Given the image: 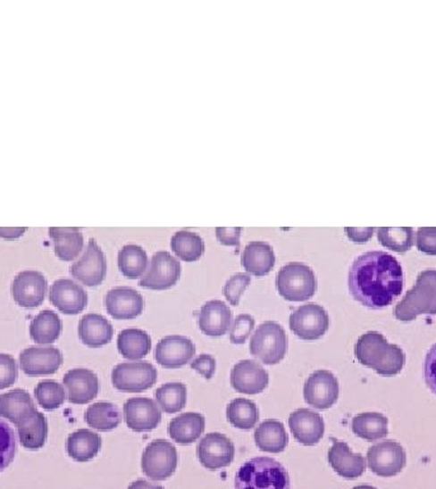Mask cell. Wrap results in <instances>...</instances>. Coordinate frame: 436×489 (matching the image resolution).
Instances as JSON below:
<instances>
[{
	"instance_id": "cell-1",
	"label": "cell",
	"mask_w": 436,
	"mask_h": 489,
	"mask_svg": "<svg viewBox=\"0 0 436 489\" xmlns=\"http://www.w3.org/2000/svg\"><path fill=\"white\" fill-rule=\"evenodd\" d=\"M405 277L401 262L384 252L361 253L348 273L351 296L372 310L385 309L401 296Z\"/></svg>"
},
{
	"instance_id": "cell-2",
	"label": "cell",
	"mask_w": 436,
	"mask_h": 489,
	"mask_svg": "<svg viewBox=\"0 0 436 489\" xmlns=\"http://www.w3.org/2000/svg\"><path fill=\"white\" fill-rule=\"evenodd\" d=\"M355 354L361 365L382 376H396L402 371L406 354L401 347L390 344L381 333L367 332L358 338Z\"/></svg>"
},
{
	"instance_id": "cell-3",
	"label": "cell",
	"mask_w": 436,
	"mask_h": 489,
	"mask_svg": "<svg viewBox=\"0 0 436 489\" xmlns=\"http://www.w3.org/2000/svg\"><path fill=\"white\" fill-rule=\"evenodd\" d=\"M235 489H291L288 470L274 459L253 458L239 469Z\"/></svg>"
},
{
	"instance_id": "cell-4",
	"label": "cell",
	"mask_w": 436,
	"mask_h": 489,
	"mask_svg": "<svg viewBox=\"0 0 436 489\" xmlns=\"http://www.w3.org/2000/svg\"><path fill=\"white\" fill-rule=\"evenodd\" d=\"M394 318L414 321L420 315H436V270L421 271L414 287L394 307Z\"/></svg>"
},
{
	"instance_id": "cell-5",
	"label": "cell",
	"mask_w": 436,
	"mask_h": 489,
	"mask_svg": "<svg viewBox=\"0 0 436 489\" xmlns=\"http://www.w3.org/2000/svg\"><path fill=\"white\" fill-rule=\"evenodd\" d=\"M316 286L314 270L304 262H289L276 277L280 296L291 303H303L314 296Z\"/></svg>"
},
{
	"instance_id": "cell-6",
	"label": "cell",
	"mask_w": 436,
	"mask_h": 489,
	"mask_svg": "<svg viewBox=\"0 0 436 489\" xmlns=\"http://www.w3.org/2000/svg\"><path fill=\"white\" fill-rule=\"evenodd\" d=\"M289 339L285 329L276 321L259 325L250 339V353L264 365H277L288 353Z\"/></svg>"
},
{
	"instance_id": "cell-7",
	"label": "cell",
	"mask_w": 436,
	"mask_h": 489,
	"mask_svg": "<svg viewBox=\"0 0 436 489\" xmlns=\"http://www.w3.org/2000/svg\"><path fill=\"white\" fill-rule=\"evenodd\" d=\"M178 452L166 440H155L142 455V472L152 481H166L178 468Z\"/></svg>"
},
{
	"instance_id": "cell-8",
	"label": "cell",
	"mask_w": 436,
	"mask_h": 489,
	"mask_svg": "<svg viewBox=\"0 0 436 489\" xmlns=\"http://www.w3.org/2000/svg\"><path fill=\"white\" fill-rule=\"evenodd\" d=\"M289 329L303 341H318L330 329V316L323 307L306 303L289 316Z\"/></svg>"
},
{
	"instance_id": "cell-9",
	"label": "cell",
	"mask_w": 436,
	"mask_h": 489,
	"mask_svg": "<svg viewBox=\"0 0 436 489\" xmlns=\"http://www.w3.org/2000/svg\"><path fill=\"white\" fill-rule=\"evenodd\" d=\"M112 381L119 392H146L156 384L157 369L148 362L121 363L113 367Z\"/></svg>"
},
{
	"instance_id": "cell-10",
	"label": "cell",
	"mask_w": 436,
	"mask_h": 489,
	"mask_svg": "<svg viewBox=\"0 0 436 489\" xmlns=\"http://www.w3.org/2000/svg\"><path fill=\"white\" fill-rule=\"evenodd\" d=\"M407 456L401 443L387 440L370 447L367 452V465L376 476L383 478L396 477L406 467Z\"/></svg>"
},
{
	"instance_id": "cell-11",
	"label": "cell",
	"mask_w": 436,
	"mask_h": 489,
	"mask_svg": "<svg viewBox=\"0 0 436 489\" xmlns=\"http://www.w3.org/2000/svg\"><path fill=\"white\" fill-rule=\"evenodd\" d=\"M181 265L174 256L166 252H158L152 256L147 274L139 280L143 288L165 291L174 287L180 279Z\"/></svg>"
},
{
	"instance_id": "cell-12",
	"label": "cell",
	"mask_w": 436,
	"mask_h": 489,
	"mask_svg": "<svg viewBox=\"0 0 436 489\" xmlns=\"http://www.w3.org/2000/svg\"><path fill=\"white\" fill-rule=\"evenodd\" d=\"M339 380L331 371H315L307 377L304 385V399L306 404L315 410H330L339 401Z\"/></svg>"
},
{
	"instance_id": "cell-13",
	"label": "cell",
	"mask_w": 436,
	"mask_h": 489,
	"mask_svg": "<svg viewBox=\"0 0 436 489\" xmlns=\"http://www.w3.org/2000/svg\"><path fill=\"white\" fill-rule=\"evenodd\" d=\"M197 455L208 470L222 469L234 461L235 446L225 435L212 432L199 441Z\"/></svg>"
},
{
	"instance_id": "cell-14",
	"label": "cell",
	"mask_w": 436,
	"mask_h": 489,
	"mask_svg": "<svg viewBox=\"0 0 436 489\" xmlns=\"http://www.w3.org/2000/svg\"><path fill=\"white\" fill-rule=\"evenodd\" d=\"M47 280L43 273L25 270L18 273L12 283V296L14 303L25 309H36L46 296Z\"/></svg>"
},
{
	"instance_id": "cell-15",
	"label": "cell",
	"mask_w": 436,
	"mask_h": 489,
	"mask_svg": "<svg viewBox=\"0 0 436 489\" xmlns=\"http://www.w3.org/2000/svg\"><path fill=\"white\" fill-rule=\"evenodd\" d=\"M106 270L105 255L94 238L89 240L82 258L71 267V277L88 287L100 286L105 279Z\"/></svg>"
},
{
	"instance_id": "cell-16",
	"label": "cell",
	"mask_w": 436,
	"mask_h": 489,
	"mask_svg": "<svg viewBox=\"0 0 436 489\" xmlns=\"http://www.w3.org/2000/svg\"><path fill=\"white\" fill-rule=\"evenodd\" d=\"M49 298L53 306L64 315H79L88 303V296L85 289L73 280L67 278L58 279L53 283Z\"/></svg>"
},
{
	"instance_id": "cell-17",
	"label": "cell",
	"mask_w": 436,
	"mask_h": 489,
	"mask_svg": "<svg viewBox=\"0 0 436 489\" xmlns=\"http://www.w3.org/2000/svg\"><path fill=\"white\" fill-rule=\"evenodd\" d=\"M62 365V352L55 347L26 348L20 356L21 369L29 376L53 375Z\"/></svg>"
},
{
	"instance_id": "cell-18",
	"label": "cell",
	"mask_w": 436,
	"mask_h": 489,
	"mask_svg": "<svg viewBox=\"0 0 436 489\" xmlns=\"http://www.w3.org/2000/svg\"><path fill=\"white\" fill-rule=\"evenodd\" d=\"M268 384H270L268 372L256 361H240L232 369L231 385L235 392L256 395L264 392Z\"/></svg>"
},
{
	"instance_id": "cell-19",
	"label": "cell",
	"mask_w": 436,
	"mask_h": 489,
	"mask_svg": "<svg viewBox=\"0 0 436 489\" xmlns=\"http://www.w3.org/2000/svg\"><path fill=\"white\" fill-rule=\"evenodd\" d=\"M196 354V345L189 338L170 336L161 339L155 350V360L166 369H180Z\"/></svg>"
},
{
	"instance_id": "cell-20",
	"label": "cell",
	"mask_w": 436,
	"mask_h": 489,
	"mask_svg": "<svg viewBox=\"0 0 436 489\" xmlns=\"http://www.w3.org/2000/svg\"><path fill=\"white\" fill-rule=\"evenodd\" d=\"M124 419L131 431L148 432L157 428L163 414L152 399L131 398L124 404Z\"/></svg>"
},
{
	"instance_id": "cell-21",
	"label": "cell",
	"mask_w": 436,
	"mask_h": 489,
	"mask_svg": "<svg viewBox=\"0 0 436 489\" xmlns=\"http://www.w3.org/2000/svg\"><path fill=\"white\" fill-rule=\"evenodd\" d=\"M107 314L116 320H131L145 309V300L136 289L116 287L110 289L105 296Z\"/></svg>"
},
{
	"instance_id": "cell-22",
	"label": "cell",
	"mask_w": 436,
	"mask_h": 489,
	"mask_svg": "<svg viewBox=\"0 0 436 489\" xmlns=\"http://www.w3.org/2000/svg\"><path fill=\"white\" fill-rule=\"evenodd\" d=\"M292 436L304 446H314L324 436V420L310 410H298L289 414Z\"/></svg>"
},
{
	"instance_id": "cell-23",
	"label": "cell",
	"mask_w": 436,
	"mask_h": 489,
	"mask_svg": "<svg viewBox=\"0 0 436 489\" xmlns=\"http://www.w3.org/2000/svg\"><path fill=\"white\" fill-rule=\"evenodd\" d=\"M63 384L68 390V401L71 404H88L96 398L100 383L95 372L88 369H73L63 377Z\"/></svg>"
},
{
	"instance_id": "cell-24",
	"label": "cell",
	"mask_w": 436,
	"mask_h": 489,
	"mask_svg": "<svg viewBox=\"0 0 436 489\" xmlns=\"http://www.w3.org/2000/svg\"><path fill=\"white\" fill-rule=\"evenodd\" d=\"M328 463L331 469L346 479H356L366 469L365 459L361 454H354L348 443L334 440L328 452Z\"/></svg>"
},
{
	"instance_id": "cell-25",
	"label": "cell",
	"mask_w": 436,
	"mask_h": 489,
	"mask_svg": "<svg viewBox=\"0 0 436 489\" xmlns=\"http://www.w3.org/2000/svg\"><path fill=\"white\" fill-rule=\"evenodd\" d=\"M231 310L220 300L208 301L199 311V327L203 334L212 338L225 336L231 327Z\"/></svg>"
},
{
	"instance_id": "cell-26",
	"label": "cell",
	"mask_w": 436,
	"mask_h": 489,
	"mask_svg": "<svg viewBox=\"0 0 436 489\" xmlns=\"http://www.w3.org/2000/svg\"><path fill=\"white\" fill-rule=\"evenodd\" d=\"M38 411L31 395L23 389H14L0 395V417L13 423L16 427L22 425Z\"/></svg>"
},
{
	"instance_id": "cell-27",
	"label": "cell",
	"mask_w": 436,
	"mask_h": 489,
	"mask_svg": "<svg viewBox=\"0 0 436 489\" xmlns=\"http://www.w3.org/2000/svg\"><path fill=\"white\" fill-rule=\"evenodd\" d=\"M79 336L80 342L88 347L100 348L112 342L113 327L104 316L88 314L80 319Z\"/></svg>"
},
{
	"instance_id": "cell-28",
	"label": "cell",
	"mask_w": 436,
	"mask_h": 489,
	"mask_svg": "<svg viewBox=\"0 0 436 489\" xmlns=\"http://www.w3.org/2000/svg\"><path fill=\"white\" fill-rule=\"evenodd\" d=\"M276 255L270 244L254 241L245 247L241 264L245 271L256 277H264L273 269Z\"/></svg>"
},
{
	"instance_id": "cell-29",
	"label": "cell",
	"mask_w": 436,
	"mask_h": 489,
	"mask_svg": "<svg viewBox=\"0 0 436 489\" xmlns=\"http://www.w3.org/2000/svg\"><path fill=\"white\" fill-rule=\"evenodd\" d=\"M205 427V417L189 411V413L180 414L170 422L169 434L175 443L180 445H190L202 436Z\"/></svg>"
},
{
	"instance_id": "cell-30",
	"label": "cell",
	"mask_w": 436,
	"mask_h": 489,
	"mask_svg": "<svg viewBox=\"0 0 436 489\" xmlns=\"http://www.w3.org/2000/svg\"><path fill=\"white\" fill-rule=\"evenodd\" d=\"M254 440L259 450L272 454L282 452L289 445L288 432L280 420H264L254 432Z\"/></svg>"
},
{
	"instance_id": "cell-31",
	"label": "cell",
	"mask_w": 436,
	"mask_h": 489,
	"mask_svg": "<svg viewBox=\"0 0 436 489\" xmlns=\"http://www.w3.org/2000/svg\"><path fill=\"white\" fill-rule=\"evenodd\" d=\"M103 440L98 436L96 432L89 431V429H79L70 435L67 440V454L79 463H86L96 458L100 452Z\"/></svg>"
},
{
	"instance_id": "cell-32",
	"label": "cell",
	"mask_w": 436,
	"mask_h": 489,
	"mask_svg": "<svg viewBox=\"0 0 436 489\" xmlns=\"http://www.w3.org/2000/svg\"><path fill=\"white\" fill-rule=\"evenodd\" d=\"M50 237L54 241V252L63 261H71L83 249V235L77 228H52Z\"/></svg>"
},
{
	"instance_id": "cell-33",
	"label": "cell",
	"mask_w": 436,
	"mask_h": 489,
	"mask_svg": "<svg viewBox=\"0 0 436 489\" xmlns=\"http://www.w3.org/2000/svg\"><path fill=\"white\" fill-rule=\"evenodd\" d=\"M63 332L62 319L52 310H44L29 324V336L38 344H52Z\"/></svg>"
},
{
	"instance_id": "cell-34",
	"label": "cell",
	"mask_w": 436,
	"mask_h": 489,
	"mask_svg": "<svg viewBox=\"0 0 436 489\" xmlns=\"http://www.w3.org/2000/svg\"><path fill=\"white\" fill-rule=\"evenodd\" d=\"M151 336L145 330L125 329L119 334V353L127 360H142L151 352Z\"/></svg>"
},
{
	"instance_id": "cell-35",
	"label": "cell",
	"mask_w": 436,
	"mask_h": 489,
	"mask_svg": "<svg viewBox=\"0 0 436 489\" xmlns=\"http://www.w3.org/2000/svg\"><path fill=\"white\" fill-rule=\"evenodd\" d=\"M17 429L21 445L27 450L36 452L46 443L49 426H47V420L44 414L38 410L34 416L25 420L22 425L18 426Z\"/></svg>"
},
{
	"instance_id": "cell-36",
	"label": "cell",
	"mask_w": 436,
	"mask_h": 489,
	"mask_svg": "<svg viewBox=\"0 0 436 489\" xmlns=\"http://www.w3.org/2000/svg\"><path fill=\"white\" fill-rule=\"evenodd\" d=\"M352 431L366 441L381 440L388 436V419L376 411L357 414L352 419Z\"/></svg>"
},
{
	"instance_id": "cell-37",
	"label": "cell",
	"mask_w": 436,
	"mask_h": 489,
	"mask_svg": "<svg viewBox=\"0 0 436 489\" xmlns=\"http://www.w3.org/2000/svg\"><path fill=\"white\" fill-rule=\"evenodd\" d=\"M85 419L89 427L109 432L121 425L122 414L113 402H98L88 408Z\"/></svg>"
},
{
	"instance_id": "cell-38",
	"label": "cell",
	"mask_w": 436,
	"mask_h": 489,
	"mask_svg": "<svg viewBox=\"0 0 436 489\" xmlns=\"http://www.w3.org/2000/svg\"><path fill=\"white\" fill-rule=\"evenodd\" d=\"M119 269L127 278L137 279L147 269V253L138 244H125L118 255Z\"/></svg>"
},
{
	"instance_id": "cell-39",
	"label": "cell",
	"mask_w": 436,
	"mask_h": 489,
	"mask_svg": "<svg viewBox=\"0 0 436 489\" xmlns=\"http://www.w3.org/2000/svg\"><path fill=\"white\" fill-rule=\"evenodd\" d=\"M226 416L229 422L239 429H252L259 420V410L256 402L249 399H235L227 405Z\"/></svg>"
},
{
	"instance_id": "cell-40",
	"label": "cell",
	"mask_w": 436,
	"mask_h": 489,
	"mask_svg": "<svg viewBox=\"0 0 436 489\" xmlns=\"http://www.w3.org/2000/svg\"><path fill=\"white\" fill-rule=\"evenodd\" d=\"M172 249L181 261L194 262L205 253V243L194 232L179 231L172 237Z\"/></svg>"
},
{
	"instance_id": "cell-41",
	"label": "cell",
	"mask_w": 436,
	"mask_h": 489,
	"mask_svg": "<svg viewBox=\"0 0 436 489\" xmlns=\"http://www.w3.org/2000/svg\"><path fill=\"white\" fill-rule=\"evenodd\" d=\"M187 386L181 383H169L158 387L155 396L158 407L167 414L183 410L187 404Z\"/></svg>"
},
{
	"instance_id": "cell-42",
	"label": "cell",
	"mask_w": 436,
	"mask_h": 489,
	"mask_svg": "<svg viewBox=\"0 0 436 489\" xmlns=\"http://www.w3.org/2000/svg\"><path fill=\"white\" fill-rule=\"evenodd\" d=\"M379 243L396 253H407L414 246L411 228H382L378 229Z\"/></svg>"
},
{
	"instance_id": "cell-43",
	"label": "cell",
	"mask_w": 436,
	"mask_h": 489,
	"mask_svg": "<svg viewBox=\"0 0 436 489\" xmlns=\"http://www.w3.org/2000/svg\"><path fill=\"white\" fill-rule=\"evenodd\" d=\"M35 398L46 410H58L65 402L64 387L56 381L44 380L35 387Z\"/></svg>"
},
{
	"instance_id": "cell-44",
	"label": "cell",
	"mask_w": 436,
	"mask_h": 489,
	"mask_svg": "<svg viewBox=\"0 0 436 489\" xmlns=\"http://www.w3.org/2000/svg\"><path fill=\"white\" fill-rule=\"evenodd\" d=\"M17 452V438L5 420L0 419V473L13 461Z\"/></svg>"
},
{
	"instance_id": "cell-45",
	"label": "cell",
	"mask_w": 436,
	"mask_h": 489,
	"mask_svg": "<svg viewBox=\"0 0 436 489\" xmlns=\"http://www.w3.org/2000/svg\"><path fill=\"white\" fill-rule=\"evenodd\" d=\"M250 282H252V279H250L249 274H234L231 278L227 280L225 287H223V296L232 306H238L245 289L250 285Z\"/></svg>"
},
{
	"instance_id": "cell-46",
	"label": "cell",
	"mask_w": 436,
	"mask_h": 489,
	"mask_svg": "<svg viewBox=\"0 0 436 489\" xmlns=\"http://www.w3.org/2000/svg\"><path fill=\"white\" fill-rule=\"evenodd\" d=\"M256 321L250 315L236 316L234 324L230 327V341L232 344H244L252 334Z\"/></svg>"
},
{
	"instance_id": "cell-47",
	"label": "cell",
	"mask_w": 436,
	"mask_h": 489,
	"mask_svg": "<svg viewBox=\"0 0 436 489\" xmlns=\"http://www.w3.org/2000/svg\"><path fill=\"white\" fill-rule=\"evenodd\" d=\"M18 377L16 360L9 354L0 353V390L13 386Z\"/></svg>"
},
{
	"instance_id": "cell-48",
	"label": "cell",
	"mask_w": 436,
	"mask_h": 489,
	"mask_svg": "<svg viewBox=\"0 0 436 489\" xmlns=\"http://www.w3.org/2000/svg\"><path fill=\"white\" fill-rule=\"evenodd\" d=\"M416 246L421 253L436 255V228H421L416 235Z\"/></svg>"
},
{
	"instance_id": "cell-49",
	"label": "cell",
	"mask_w": 436,
	"mask_h": 489,
	"mask_svg": "<svg viewBox=\"0 0 436 489\" xmlns=\"http://www.w3.org/2000/svg\"><path fill=\"white\" fill-rule=\"evenodd\" d=\"M423 376H425V383L429 389L436 395V344L432 345L426 354Z\"/></svg>"
},
{
	"instance_id": "cell-50",
	"label": "cell",
	"mask_w": 436,
	"mask_h": 489,
	"mask_svg": "<svg viewBox=\"0 0 436 489\" xmlns=\"http://www.w3.org/2000/svg\"><path fill=\"white\" fill-rule=\"evenodd\" d=\"M194 371L201 374L205 380H211L214 377V371H216V360L210 354H201V356L197 357L193 361L192 365H190Z\"/></svg>"
},
{
	"instance_id": "cell-51",
	"label": "cell",
	"mask_w": 436,
	"mask_h": 489,
	"mask_svg": "<svg viewBox=\"0 0 436 489\" xmlns=\"http://www.w3.org/2000/svg\"><path fill=\"white\" fill-rule=\"evenodd\" d=\"M240 228H216L217 240L226 246H239L240 244Z\"/></svg>"
},
{
	"instance_id": "cell-52",
	"label": "cell",
	"mask_w": 436,
	"mask_h": 489,
	"mask_svg": "<svg viewBox=\"0 0 436 489\" xmlns=\"http://www.w3.org/2000/svg\"><path fill=\"white\" fill-rule=\"evenodd\" d=\"M346 234H348V237L349 240L354 241V243H366V241H369L370 238L373 237V234H374L375 228H345Z\"/></svg>"
},
{
	"instance_id": "cell-53",
	"label": "cell",
	"mask_w": 436,
	"mask_h": 489,
	"mask_svg": "<svg viewBox=\"0 0 436 489\" xmlns=\"http://www.w3.org/2000/svg\"><path fill=\"white\" fill-rule=\"evenodd\" d=\"M26 231V228H0V237L5 238V240H16V238L23 236Z\"/></svg>"
},
{
	"instance_id": "cell-54",
	"label": "cell",
	"mask_w": 436,
	"mask_h": 489,
	"mask_svg": "<svg viewBox=\"0 0 436 489\" xmlns=\"http://www.w3.org/2000/svg\"><path fill=\"white\" fill-rule=\"evenodd\" d=\"M128 489H165L163 485H152L145 479H138V481L130 483V488Z\"/></svg>"
},
{
	"instance_id": "cell-55",
	"label": "cell",
	"mask_w": 436,
	"mask_h": 489,
	"mask_svg": "<svg viewBox=\"0 0 436 489\" xmlns=\"http://www.w3.org/2000/svg\"><path fill=\"white\" fill-rule=\"evenodd\" d=\"M354 489H376L374 487H372V485H357V487H355Z\"/></svg>"
}]
</instances>
